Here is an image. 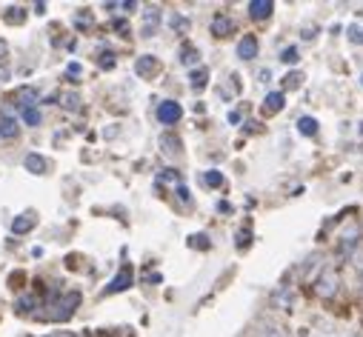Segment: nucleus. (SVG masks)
Listing matches in <instances>:
<instances>
[{"label":"nucleus","instance_id":"5701e85b","mask_svg":"<svg viewBox=\"0 0 363 337\" xmlns=\"http://www.w3.org/2000/svg\"><path fill=\"white\" fill-rule=\"evenodd\" d=\"M281 60H284V63H286V66H289V63H292V66H295V63H298V60H301V55H298V49H295V46H286V49H284V52H281Z\"/></svg>","mask_w":363,"mask_h":337},{"label":"nucleus","instance_id":"a211bd4d","mask_svg":"<svg viewBox=\"0 0 363 337\" xmlns=\"http://www.w3.org/2000/svg\"><path fill=\"white\" fill-rule=\"evenodd\" d=\"M298 132L306 135V137H315L318 135V120L315 118H301L298 120Z\"/></svg>","mask_w":363,"mask_h":337},{"label":"nucleus","instance_id":"72a5a7b5","mask_svg":"<svg viewBox=\"0 0 363 337\" xmlns=\"http://www.w3.org/2000/svg\"><path fill=\"white\" fill-rule=\"evenodd\" d=\"M349 337H363V334H357V331H354V334H349Z\"/></svg>","mask_w":363,"mask_h":337},{"label":"nucleus","instance_id":"f704fd0d","mask_svg":"<svg viewBox=\"0 0 363 337\" xmlns=\"http://www.w3.org/2000/svg\"><path fill=\"white\" fill-rule=\"evenodd\" d=\"M360 286H363V278H360Z\"/></svg>","mask_w":363,"mask_h":337},{"label":"nucleus","instance_id":"6ab92c4d","mask_svg":"<svg viewBox=\"0 0 363 337\" xmlns=\"http://www.w3.org/2000/svg\"><path fill=\"white\" fill-rule=\"evenodd\" d=\"M160 146H163L166 154H180V140L174 135H163L160 137Z\"/></svg>","mask_w":363,"mask_h":337},{"label":"nucleus","instance_id":"7ed1b4c3","mask_svg":"<svg viewBox=\"0 0 363 337\" xmlns=\"http://www.w3.org/2000/svg\"><path fill=\"white\" fill-rule=\"evenodd\" d=\"M180 118H184V106H180V103H174V101H163V103L157 106V120H160V123L174 126Z\"/></svg>","mask_w":363,"mask_h":337},{"label":"nucleus","instance_id":"6e6552de","mask_svg":"<svg viewBox=\"0 0 363 337\" xmlns=\"http://www.w3.org/2000/svg\"><path fill=\"white\" fill-rule=\"evenodd\" d=\"M246 9H249V18L252 21H266L272 12H275V4H272V0H252Z\"/></svg>","mask_w":363,"mask_h":337},{"label":"nucleus","instance_id":"4468645a","mask_svg":"<svg viewBox=\"0 0 363 337\" xmlns=\"http://www.w3.org/2000/svg\"><path fill=\"white\" fill-rule=\"evenodd\" d=\"M284 103H286V98H284L281 92L266 95V101H263V115H278V112L284 109Z\"/></svg>","mask_w":363,"mask_h":337},{"label":"nucleus","instance_id":"393cba45","mask_svg":"<svg viewBox=\"0 0 363 337\" xmlns=\"http://www.w3.org/2000/svg\"><path fill=\"white\" fill-rule=\"evenodd\" d=\"M23 120H26V126H38L40 123V112L32 106V109H23Z\"/></svg>","mask_w":363,"mask_h":337},{"label":"nucleus","instance_id":"bb28decb","mask_svg":"<svg viewBox=\"0 0 363 337\" xmlns=\"http://www.w3.org/2000/svg\"><path fill=\"white\" fill-rule=\"evenodd\" d=\"M32 306H35V297H23V300H18V309H21V312H32Z\"/></svg>","mask_w":363,"mask_h":337},{"label":"nucleus","instance_id":"b1692460","mask_svg":"<svg viewBox=\"0 0 363 337\" xmlns=\"http://www.w3.org/2000/svg\"><path fill=\"white\" fill-rule=\"evenodd\" d=\"M301 80H303V74H301V72H292V74L284 77V86H286V89H298Z\"/></svg>","mask_w":363,"mask_h":337},{"label":"nucleus","instance_id":"7c9ffc66","mask_svg":"<svg viewBox=\"0 0 363 337\" xmlns=\"http://www.w3.org/2000/svg\"><path fill=\"white\" fill-rule=\"evenodd\" d=\"M315 35H318V26H312V29H306V32H303V40H315Z\"/></svg>","mask_w":363,"mask_h":337},{"label":"nucleus","instance_id":"20e7f679","mask_svg":"<svg viewBox=\"0 0 363 337\" xmlns=\"http://www.w3.org/2000/svg\"><path fill=\"white\" fill-rule=\"evenodd\" d=\"M77 303H80V295H77V292H69V295H63V297L55 303V309H57V312H55L52 317H55V320H66V317H72Z\"/></svg>","mask_w":363,"mask_h":337},{"label":"nucleus","instance_id":"423d86ee","mask_svg":"<svg viewBox=\"0 0 363 337\" xmlns=\"http://www.w3.org/2000/svg\"><path fill=\"white\" fill-rule=\"evenodd\" d=\"M257 49H260V43H257L255 35H243V38L238 40V57H240V60H255V57H257Z\"/></svg>","mask_w":363,"mask_h":337},{"label":"nucleus","instance_id":"2f4dec72","mask_svg":"<svg viewBox=\"0 0 363 337\" xmlns=\"http://www.w3.org/2000/svg\"><path fill=\"white\" fill-rule=\"evenodd\" d=\"M101 66H104V69H112V66H115V60H112V55H104V60H101Z\"/></svg>","mask_w":363,"mask_h":337},{"label":"nucleus","instance_id":"cd10ccee","mask_svg":"<svg viewBox=\"0 0 363 337\" xmlns=\"http://www.w3.org/2000/svg\"><path fill=\"white\" fill-rule=\"evenodd\" d=\"M260 337H284V334H281V329H278V326H266Z\"/></svg>","mask_w":363,"mask_h":337},{"label":"nucleus","instance_id":"f8f14e48","mask_svg":"<svg viewBox=\"0 0 363 337\" xmlns=\"http://www.w3.org/2000/svg\"><path fill=\"white\" fill-rule=\"evenodd\" d=\"M23 166H26V172H32V175H46L49 172V160L40 157V154H26Z\"/></svg>","mask_w":363,"mask_h":337},{"label":"nucleus","instance_id":"0eeeda50","mask_svg":"<svg viewBox=\"0 0 363 337\" xmlns=\"http://www.w3.org/2000/svg\"><path fill=\"white\" fill-rule=\"evenodd\" d=\"M132 286V266H123L115 278H112V283L106 286V295H118V292H126Z\"/></svg>","mask_w":363,"mask_h":337},{"label":"nucleus","instance_id":"a878e982","mask_svg":"<svg viewBox=\"0 0 363 337\" xmlns=\"http://www.w3.org/2000/svg\"><path fill=\"white\" fill-rule=\"evenodd\" d=\"M23 21H26L23 9H18V6H15V9H9V12H6V23H23Z\"/></svg>","mask_w":363,"mask_h":337},{"label":"nucleus","instance_id":"dca6fc26","mask_svg":"<svg viewBox=\"0 0 363 337\" xmlns=\"http://www.w3.org/2000/svg\"><path fill=\"white\" fill-rule=\"evenodd\" d=\"M201 60V52L192 46V43H184V46H180V63H184V66H195Z\"/></svg>","mask_w":363,"mask_h":337},{"label":"nucleus","instance_id":"c756f323","mask_svg":"<svg viewBox=\"0 0 363 337\" xmlns=\"http://www.w3.org/2000/svg\"><path fill=\"white\" fill-rule=\"evenodd\" d=\"M43 337H77L74 331H52V334H43Z\"/></svg>","mask_w":363,"mask_h":337},{"label":"nucleus","instance_id":"473e14b6","mask_svg":"<svg viewBox=\"0 0 363 337\" xmlns=\"http://www.w3.org/2000/svg\"><path fill=\"white\" fill-rule=\"evenodd\" d=\"M115 29H118V32H123V38H126V32H129V26H126L123 21H115Z\"/></svg>","mask_w":363,"mask_h":337},{"label":"nucleus","instance_id":"9d476101","mask_svg":"<svg viewBox=\"0 0 363 337\" xmlns=\"http://www.w3.org/2000/svg\"><path fill=\"white\" fill-rule=\"evenodd\" d=\"M135 72H138L140 77H152V74H157V72H160V63H157V57H155V55H143V57H138Z\"/></svg>","mask_w":363,"mask_h":337},{"label":"nucleus","instance_id":"c85d7f7f","mask_svg":"<svg viewBox=\"0 0 363 337\" xmlns=\"http://www.w3.org/2000/svg\"><path fill=\"white\" fill-rule=\"evenodd\" d=\"M74 23L83 29V26H89V23H92V18H89V15H77V18H74Z\"/></svg>","mask_w":363,"mask_h":337},{"label":"nucleus","instance_id":"f257e3e1","mask_svg":"<svg viewBox=\"0 0 363 337\" xmlns=\"http://www.w3.org/2000/svg\"><path fill=\"white\" fill-rule=\"evenodd\" d=\"M315 292H318L320 297H332V295L337 292V272H335L332 266H326L323 275L315 280Z\"/></svg>","mask_w":363,"mask_h":337},{"label":"nucleus","instance_id":"1a4fd4ad","mask_svg":"<svg viewBox=\"0 0 363 337\" xmlns=\"http://www.w3.org/2000/svg\"><path fill=\"white\" fill-rule=\"evenodd\" d=\"M235 21L229 18V15H218L215 21H212V35L215 38H229V35H235Z\"/></svg>","mask_w":363,"mask_h":337},{"label":"nucleus","instance_id":"412c9836","mask_svg":"<svg viewBox=\"0 0 363 337\" xmlns=\"http://www.w3.org/2000/svg\"><path fill=\"white\" fill-rule=\"evenodd\" d=\"M60 106L69 109V112H77V109H80V98H77L74 92H66V95L60 98Z\"/></svg>","mask_w":363,"mask_h":337},{"label":"nucleus","instance_id":"ddd939ff","mask_svg":"<svg viewBox=\"0 0 363 337\" xmlns=\"http://www.w3.org/2000/svg\"><path fill=\"white\" fill-rule=\"evenodd\" d=\"M38 226V217L29 212V215H18L15 220H12V232L15 234H26V232H32Z\"/></svg>","mask_w":363,"mask_h":337},{"label":"nucleus","instance_id":"4be33fe9","mask_svg":"<svg viewBox=\"0 0 363 337\" xmlns=\"http://www.w3.org/2000/svg\"><path fill=\"white\" fill-rule=\"evenodd\" d=\"M203 181H206V186H212V189L223 186V175H220V172H215V168H209V172L203 175Z\"/></svg>","mask_w":363,"mask_h":337},{"label":"nucleus","instance_id":"f03ea898","mask_svg":"<svg viewBox=\"0 0 363 337\" xmlns=\"http://www.w3.org/2000/svg\"><path fill=\"white\" fill-rule=\"evenodd\" d=\"M21 135V123L12 112V106H4V112H0V137H18Z\"/></svg>","mask_w":363,"mask_h":337},{"label":"nucleus","instance_id":"2eb2a0df","mask_svg":"<svg viewBox=\"0 0 363 337\" xmlns=\"http://www.w3.org/2000/svg\"><path fill=\"white\" fill-rule=\"evenodd\" d=\"M206 83H209V69H206V66H201V69H195V72L189 74V86H192L195 92H203Z\"/></svg>","mask_w":363,"mask_h":337},{"label":"nucleus","instance_id":"39448f33","mask_svg":"<svg viewBox=\"0 0 363 337\" xmlns=\"http://www.w3.org/2000/svg\"><path fill=\"white\" fill-rule=\"evenodd\" d=\"M292 303H295V292H292L289 286H278L275 292H272V306H275V309L289 312V309H292Z\"/></svg>","mask_w":363,"mask_h":337},{"label":"nucleus","instance_id":"9b49d317","mask_svg":"<svg viewBox=\"0 0 363 337\" xmlns=\"http://www.w3.org/2000/svg\"><path fill=\"white\" fill-rule=\"evenodd\" d=\"M160 9L157 6H149L146 12H143V38H152L155 35V29L160 26Z\"/></svg>","mask_w":363,"mask_h":337},{"label":"nucleus","instance_id":"aec40b11","mask_svg":"<svg viewBox=\"0 0 363 337\" xmlns=\"http://www.w3.org/2000/svg\"><path fill=\"white\" fill-rule=\"evenodd\" d=\"M169 26H172V32H177V35H186V32H189V21H186L184 15H172V18H169Z\"/></svg>","mask_w":363,"mask_h":337},{"label":"nucleus","instance_id":"f3484780","mask_svg":"<svg viewBox=\"0 0 363 337\" xmlns=\"http://www.w3.org/2000/svg\"><path fill=\"white\" fill-rule=\"evenodd\" d=\"M18 103H21V112H23V109H32V106L38 103V92H35V89H21V92H18Z\"/></svg>","mask_w":363,"mask_h":337}]
</instances>
